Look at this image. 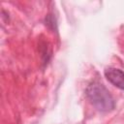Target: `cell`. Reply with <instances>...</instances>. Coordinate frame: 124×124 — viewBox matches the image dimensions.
<instances>
[{
	"label": "cell",
	"mask_w": 124,
	"mask_h": 124,
	"mask_svg": "<svg viewBox=\"0 0 124 124\" xmlns=\"http://www.w3.org/2000/svg\"><path fill=\"white\" fill-rule=\"evenodd\" d=\"M89 102L100 111H110L115 108V102L108 90L99 82L90 83L85 91Z\"/></svg>",
	"instance_id": "cell-1"
},
{
	"label": "cell",
	"mask_w": 124,
	"mask_h": 124,
	"mask_svg": "<svg viewBox=\"0 0 124 124\" xmlns=\"http://www.w3.org/2000/svg\"><path fill=\"white\" fill-rule=\"evenodd\" d=\"M106 78L114 86L124 90V72L116 68H107L104 72Z\"/></svg>",
	"instance_id": "cell-2"
}]
</instances>
